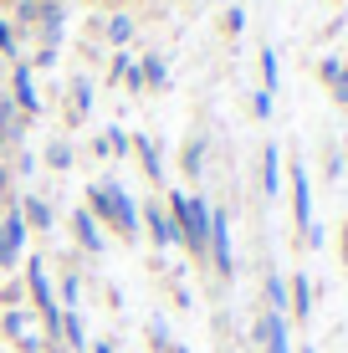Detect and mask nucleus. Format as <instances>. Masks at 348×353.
I'll list each match as a JSON object with an SVG mask.
<instances>
[{"label":"nucleus","mask_w":348,"mask_h":353,"mask_svg":"<svg viewBox=\"0 0 348 353\" xmlns=\"http://www.w3.org/2000/svg\"><path fill=\"white\" fill-rule=\"evenodd\" d=\"M170 221H174V230H179V241H185L195 256H205V246H210V205L200 200V194L174 190V194H170Z\"/></svg>","instance_id":"nucleus-1"},{"label":"nucleus","mask_w":348,"mask_h":353,"mask_svg":"<svg viewBox=\"0 0 348 353\" xmlns=\"http://www.w3.org/2000/svg\"><path fill=\"white\" fill-rule=\"evenodd\" d=\"M88 205H92V221H108L123 241L139 236V210H134V200H128L118 185H92L88 190Z\"/></svg>","instance_id":"nucleus-2"},{"label":"nucleus","mask_w":348,"mask_h":353,"mask_svg":"<svg viewBox=\"0 0 348 353\" xmlns=\"http://www.w3.org/2000/svg\"><path fill=\"white\" fill-rule=\"evenodd\" d=\"M26 287H31V302H36V312H41L46 333L62 338V307H57V297H52V282H46V266L41 261H26Z\"/></svg>","instance_id":"nucleus-3"},{"label":"nucleus","mask_w":348,"mask_h":353,"mask_svg":"<svg viewBox=\"0 0 348 353\" xmlns=\"http://www.w3.org/2000/svg\"><path fill=\"white\" fill-rule=\"evenodd\" d=\"M210 261H215V272L221 276H231L236 272V261H231V221H225V210H210Z\"/></svg>","instance_id":"nucleus-4"},{"label":"nucleus","mask_w":348,"mask_h":353,"mask_svg":"<svg viewBox=\"0 0 348 353\" xmlns=\"http://www.w3.org/2000/svg\"><path fill=\"white\" fill-rule=\"evenodd\" d=\"M292 221L303 230V241L313 236V185H307V169L292 164Z\"/></svg>","instance_id":"nucleus-5"},{"label":"nucleus","mask_w":348,"mask_h":353,"mask_svg":"<svg viewBox=\"0 0 348 353\" xmlns=\"http://www.w3.org/2000/svg\"><path fill=\"white\" fill-rule=\"evenodd\" d=\"M21 241H26V215L10 210L0 221V266H16L21 261Z\"/></svg>","instance_id":"nucleus-6"},{"label":"nucleus","mask_w":348,"mask_h":353,"mask_svg":"<svg viewBox=\"0 0 348 353\" xmlns=\"http://www.w3.org/2000/svg\"><path fill=\"white\" fill-rule=\"evenodd\" d=\"M256 338H261V353H292V338H287V318L282 312H261Z\"/></svg>","instance_id":"nucleus-7"},{"label":"nucleus","mask_w":348,"mask_h":353,"mask_svg":"<svg viewBox=\"0 0 348 353\" xmlns=\"http://www.w3.org/2000/svg\"><path fill=\"white\" fill-rule=\"evenodd\" d=\"M287 307H292V318H297V323L313 318V282H307L303 272H292V287H287Z\"/></svg>","instance_id":"nucleus-8"},{"label":"nucleus","mask_w":348,"mask_h":353,"mask_svg":"<svg viewBox=\"0 0 348 353\" xmlns=\"http://www.w3.org/2000/svg\"><path fill=\"white\" fill-rule=\"evenodd\" d=\"M72 236H77V246L92 251V256L103 251V230H98V221H92V210H77V215H72Z\"/></svg>","instance_id":"nucleus-9"},{"label":"nucleus","mask_w":348,"mask_h":353,"mask_svg":"<svg viewBox=\"0 0 348 353\" xmlns=\"http://www.w3.org/2000/svg\"><path fill=\"white\" fill-rule=\"evenodd\" d=\"M277 190H282V149L267 143L261 149V194H277Z\"/></svg>","instance_id":"nucleus-10"},{"label":"nucleus","mask_w":348,"mask_h":353,"mask_svg":"<svg viewBox=\"0 0 348 353\" xmlns=\"http://www.w3.org/2000/svg\"><path fill=\"white\" fill-rule=\"evenodd\" d=\"M149 230H154V241L159 246H179V230L170 221V210H159V205H149Z\"/></svg>","instance_id":"nucleus-11"},{"label":"nucleus","mask_w":348,"mask_h":353,"mask_svg":"<svg viewBox=\"0 0 348 353\" xmlns=\"http://www.w3.org/2000/svg\"><path fill=\"white\" fill-rule=\"evenodd\" d=\"M16 103L26 108V113L41 108V103H36V88H31V72H26V67H16Z\"/></svg>","instance_id":"nucleus-12"},{"label":"nucleus","mask_w":348,"mask_h":353,"mask_svg":"<svg viewBox=\"0 0 348 353\" xmlns=\"http://www.w3.org/2000/svg\"><path fill=\"white\" fill-rule=\"evenodd\" d=\"M267 312H282V318H287V282L277 272L267 276Z\"/></svg>","instance_id":"nucleus-13"},{"label":"nucleus","mask_w":348,"mask_h":353,"mask_svg":"<svg viewBox=\"0 0 348 353\" xmlns=\"http://www.w3.org/2000/svg\"><path fill=\"white\" fill-rule=\"evenodd\" d=\"M261 82H267V92H277V82H282V67H277L272 46H261Z\"/></svg>","instance_id":"nucleus-14"},{"label":"nucleus","mask_w":348,"mask_h":353,"mask_svg":"<svg viewBox=\"0 0 348 353\" xmlns=\"http://www.w3.org/2000/svg\"><path fill=\"white\" fill-rule=\"evenodd\" d=\"M62 338H67L72 348H88V333H82V318H77L72 307H67V318H62Z\"/></svg>","instance_id":"nucleus-15"},{"label":"nucleus","mask_w":348,"mask_h":353,"mask_svg":"<svg viewBox=\"0 0 348 353\" xmlns=\"http://www.w3.org/2000/svg\"><path fill=\"white\" fill-rule=\"evenodd\" d=\"M26 215H31V225H36V230H46V225H52V210H46V205L36 200V194H26Z\"/></svg>","instance_id":"nucleus-16"},{"label":"nucleus","mask_w":348,"mask_h":353,"mask_svg":"<svg viewBox=\"0 0 348 353\" xmlns=\"http://www.w3.org/2000/svg\"><path fill=\"white\" fill-rule=\"evenodd\" d=\"M139 159H143V169H149V179H159V154H154L149 139H139Z\"/></svg>","instance_id":"nucleus-17"},{"label":"nucleus","mask_w":348,"mask_h":353,"mask_svg":"<svg viewBox=\"0 0 348 353\" xmlns=\"http://www.w3.org/2000/svg\"><path fill=\"white\" fill-rule=\"evenodd\" d=\"M200 159H205V143H190V149H185V169H190V174H200Z\"/></svg>","instance_id":"nucleus-18"},{"label":"nucleus","mask_w":348,"mask_h":353,"mask_svg":"<svg viewBox=\"0 0 348 353\" xmlns=\"http://www.w3.org/2000/svg\"><path fill=\"white\" fill-rule=\"evenodd\" d=\"M143 77H149L154 88H159V82H164V62H154V57H149V62H143Z\"/></svg>","instance_id":"nucleus-19"},{"label":"nucleus","mask_w":348,"mask_h":353,"mask_svg":"<svg viewBox=\"0 0 348 353\" xmlns=\"http://www.w3.org/2000/svg\"><path fill=\"white\" fill-rule=\"evenodd\" d=\"M46 159H52V169H67V164H72V149H62V143H57V149L46 154Z\"/></svg>","instance_id":"nucleus-20"},{"label":"nucleus","mask_w":348,"mask_h":353,"mask_svg":"<svg viewBox=\"0 0 348 353\" xmlns=\"http://www.w3.org/2000/svg\"><path fill=\"white\" fill-rule=\"evenodd\" d=\"M251 108H256V118H267V113H272V92L261 88V92H256V103H251Z\"/></svg>","instance_id":"nucleus-21"},{"label":"nucleus","mask_w":348,"mask_h":353,"mask_svg":"<svg viewBox=\"0 0 348 353\" xmlns=\"http://www.w3.org/2000/svg\"><path fill=\"white\" fill-rule=\"evenodd\" d=\"M333 97H338V103H348V67L338 72V82H333Z\"/></svg>","instance_id":"nucleus-22"},{"label":"nucleus","mask_w":348,"mask_h":353,"mask_svg":"<svg viewBox=\"0 0 348 353\" xmlns=\"http://www.w3.org/2000/svg\"><path fill=\"white\" fill-rule=\"evenodd\" d=\"M0 52H16V36H10L6 26H0Z\"/></svg>","instance_id":"nucleus-23"},{"label":"nucleus","mask_w":348,"mask_h":353,"mask_svg":"<svg viewBox=\"0 0 348 353\" xmlns=\"http://www.w3.org/2000/svg\"><path fill=\"white\" fill-rule=\"evenodd\" d=\"M343 261H348V221H343Z\"/></svg>","instance_id":"nucleus-24"},{"label":"nucleus","mask_w":348,"mask_h":353,"mask_svg":"<svg viewBox=\"0 0 348 353\" xmlns=\"http://www.w3.org/2000/svg\"><path fill=\"white\" fill-rule=\"evenodd\" d=\"M0 143H6V128H0Z\"/></svg>","instance_id":"nucleus-25"},{"label":"nucleus","mask_w":348,"mask_h":353,"mask_svg":"<svg viewBox=\"0 0 348 353\" xmlns=\"http://www.w3.org/2000/svg\"><path fill=\"white\" fill-rule=\"evenodd\" d=\"M174 353H190V348H174Z\"/></svg>","instance_id":"nucleus-26"},{"label":"nucleus","mask_w":348,"mask_h":353,"mask_svg":"<svg viewBox=\"0 0 348 353\" xmlns=\"http://www.w3.org/2000/svg\"><path fill=\"white\" fill-rule=\"evenodd\" d=\"M303 353H313V348H303Z\"/></svg>","instance_id":"nucleus-27"}]
</instances>
